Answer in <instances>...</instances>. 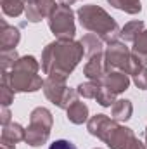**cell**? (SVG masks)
<instances>
[{
	"label": "cell",
	"instance_id": "6da1fadb",
	"mask_svg": "<svg viewBox=\"0 0 147 149\" xmlns=\"http://www.w3.org/2000/svg\"><path fill=\"white\" fill-rule=\"evenodd\" d=\"M83 54L85 49L81 42L54 40L42 52V70L49 76L57 74L68 78L83 59Z\"/></svg>",
	"mask_w": 147,
	"mask_h": 149
},
{
	"label": "cell",
	"instance_id": "7a4b0ae2",
	"mask_svg": "<svg viewBox=\"0 0 147 149\" xmlns=\"http://www.w3.org/2000/svg\"><path fill=\"white\" fill-rule=\"evenodd\" d=\"M87 130L90 135L104 141L111 149H147L132 128L119 125V121L109 118L107 114H95L87 121Z\"/></svg>",
	"mask_w": 147,
	"mask_h": 149
},
{
	"label": "cell",
	"instance_id": "3957f363",
	"mask_svg": "<svg viewBox=\"0 0 147 149\" xmlns=\"http://www.w3.org/2000/svg\"><path fill=\"white\" fill-rule=\"evenodd\" d=\"M76 16L80 24L87 31L95 33L106 43H114L121 37V28L118 26L114 17H111L99 5H83L76 10Z\"/></svg>",
	"mask_w": 147,
	"mask_h": 149
},
{
	"label": "cell",
	"instance_id": "277c9868",
	"mask_svg": "<svg viewBox=\"0 0 147 149\" xmlns=\"http://www.w3.org/2000/svg\"><path fill=\"white\" fill-rule=\"evenodd\" d=\"M40 64L33 56H23L17 59L10 71H2V80L10 85V88L17 92H37L43 88L42 76L38 74Z\"/></svg>",
	"mask_w": 147,
	"mask_h": 149
},
{
	"label": "cell",
	"instance_id": "5b68a950",
	"mask_svg": "<svg viewBox=\"0 0 147 149\" xmlns=\"http://www.w3.org/2000/svg\"><path fill=\"white\" fill-rule=\"evenodd\" d=\"M104 63H106L107 73L109 71H123V73L132 74V76L137 73L142 66H146L121 42H114V43L107 45V49L104 50Z\"/></svg>",
	"mask_w": 147,
	"mask_h": 149
},
{
	"label": "cell",
	"instance_id": "8992f818",
	"mask_svg": "<svg viewBox=\"0 0 147 149\" xmlns=\"http://www.w3.org/2000/svg\"><path fill=\"white\" fill-rule=\"evenodd\" d=\"M54 118L52 113L47 108H35L30 114V125L26 128V139L24 142L31 148H40L43 146L52 132Z\"/></svg>",
	"mask_w": 147,
	"mask_h": 149
},
{
	"label": "cell",
	"instance_id": "52a82bcc",
	"mask_svg": "<svg viewBox=\"0 0 147 149\" xmlns=\"http://www.w3.org/2000/svg\"><path fill=\"white\" fill-rule=\"evenodd\" d=\"M66 80L68 78H64V76L54 74V76H47V80L43 81V94H45V97L52 104L61 108V109H68L74 101H78L76 99L78 92L66 85Z\"/></svg>",
	"mask_w": 147,
	"mask_h": 149
},
{
	"label": "cell",
	"instance_id": "ba28073f",
	"mask_svg": "<svg viewBox=\"0 0 147 149\" xmlns=\"http://www.w3.org/2000/svg\"><path fill=\"white\" fill-rule=\"evenodd\" d=\"M47 19H49L50 31L54 33V37L57 40H73L74 38L76 26H74V14L71 7L59 3Z\"/></svg>",
	"mask_w": 147,
	"mask_h": 149
},
{
	"label": "cell",
	"instance_id": "9c48e42d",
	"mask_svg": "<svg viewBox=\"0 0 147 149\" xmlns=\"http://www.w3.org/2000/svg\"><path fill=\"white\" fill-rule=\"evenodd\" d=\"M57 7L55 0H24V14L30 23H40Z\"/></svg>",
	"mask_w": 147,
	"mask_h": 149
},
{
	"label": "cell",
	"instance_id": "30bf717a",
	"mask_svg": "<svg viewBox=\"0 0 147 149\" xmlns=\"http://www.w3.org/2000/svg\"><path fill=\"white\" fill-rule=\"evenodd\" d=\"M83 74H85L90 81L102 83L104 76L107 74L106 63H104V52H101V54H95V56L88 57V63H87V64H85V68H83Z\"/></svg>",
	"mask_w": 147,
	"mask_h": 149
},
{
	"label": "cell",
	"instance_id": "8fae6325",
	"mask_svg": "<svg viewBox=\"0 0 147 149\" xmlns=\"http://www.w3.org/2000/svg\"><path fill=\"white\" fill-rule=\"evenodd\" d=\"M21 40V33L16 26L7 24L3 19L0 21V52L3 50H16V45Z\"/></svg>",
	"mask_w": 147,
	"mask_h": 149
},
{
	"label": "cell",
	"instance_id": "7c38bea8",
	"mask_svg": "<svg viewBox=\"0 0 147 149\" xmlns=\"http://www.w3.org/2000/svg\"><path fill=\"white\" fill-rule=\"evenodd\" d=\"M102 85L118 95V94L128 90V87H130V78H128V74L123 73V71H109V73L104 76Z\"/></svg>",
	"mask_w": 147,
	"mask_h": 149
},
{
	"label": "cell",
	"instance_id": "4fadbf2b",
	"mask_svg": "<svg viewBox=\"0 0 147 149\" xmlns=\"http://www.w3.org/2000/svg\"><path fill=\"white\" fill-rule=\"evenodd\" d=\"M24 139H26V130H24L19 123L10 121V123L3 125V128H2V137H0L2 142L17 144V142H21V141H24Z\"/></svg>",
	"mask_w": 147,
	"mask_h": 149
},
{
	"label": "cell",
	"instance_id": "5bb4252c",
	"mask_svg": "<svg viewBox=\"0 0 147 149\" xmlns=\"http://www.w3.org/2000/svg\"><path fill=\"white\" fill-rule=\"evenodd\" d=\"M68 120L74 125H81L85 121H88V106L81 101H74L73 104L66 109Z\"/></svg>",
	"mask_w": 147,
	"mask_h": 149
},
{
	"label": "cell",
	"instance_id": "9a60e30c",
	"mask_svg": "<svg viewBox=\"0 0 147 149\" xmlns=\"http://www.w3.org/2000/svg\"><path fill=\"white\" fill-rule=\"evenodd\" d=\"M132 113H133V104L128 99H119L112 104L111 118L116 121H128L132 118Z\"/></svg>",
	"mask_w": 147,
	"mask_h": 149
},
{
	"label": "cell",
	"instance_id": "2e32d148",
	"mask_svg": "<svg viewBox=\"0 0 147 149\" xmlns=\"http://www.w3.org/2000/svg\"><path fill=\"white\" fill-rule=\"evenodd\" d=\"M80 42H81V45H83V49H85L87 57H92V56H95V54L104 52V47H102L104 42L97 37L95 33H87Z\"/></svg>",
	"mask_w": 147,
	"mask_h": 149
},
{
	"label": "cell",
	"instance_id": "e0dca14e",
	"mask_svg": "<svg viewBox=\"0 0 147 149\" xmlns=\"http://www.w3.org/2000/svg\"><path fill=\"white\" fill-rule=\"evenodd\" d=\"M132 54L147 66V30H144L139 37L135 38L133 42V47H132Z\"/></svg>",
	"mask_w": 147,
	"mask_h": 149
},
{
	"label": "cell",
	"instance_id": "ac0fdd59",
	"mask_svg": "<svg viewBox=\"0 0 147 149\" xmlns=\"http://www.w3.org/2000/svg\"><path fill=\"white\" fill-rule=\"evenodd\" d=\"M144 31V23L142 21H130L121 28V38L125 42H135V38Z\"/></svg>",
	"mask_w": 147,
	"mask_h": 149
},
{
	"label": "cell",
	"instance_id": "d6986e66",
	"mask_svg": "<svg viewBox=\"0 0 147 149\" xmlns=\"http://www.w3.org/2000/svg\"><path fill=\"white\" fill-rule=\"evenodd\" d=\"M111 5L118 10H123L126 14H139L142 10L140 0H107Z\"/></svg>",
	"mask_w": 147,
	"mask_h": 149
},
{
	"label": "cell",
	"instance_id": "ffe728a7",
	"mask_svg": "<svg viewBox=\"0 0 147 149\" xmlns=\"http://www.w3.org/2000/svg\"><path fill=\"white\" fill-rule=\"evenodd\" d=\"M0 5L9 17H17L24 12V0H0Z\"/></svg>",
	"mask_w": 147,
	"mask_h": 149
},
{
	"label": "cell",
	"instance_id": "44dd1931",
	"mask_svg": "<svg viewBox=\"0 0 147 149\" xmlns=\"http://www.w3.org/2000/svg\"><path fill=\"white\" fill-rule=\"evenodd\" d=\"M101 85L102 83H97V81H85V83H80L76 87V92L83 99H95L99 90H101Z\"/></svg>",
	"mask_w": 147,
	"mask_h": 149
},
{
	"label": "cell",
	"instance_id": "7402d4cb",
	"mask_svg": "<svg viewBox=\"0 0 147 149\" xmlns=\"http://www.w3.org/2000/svg\"><path fill=\"white\" fill-rule=\"evenodd\" d=\"M19 56L16 50H3L0 52V66H2V71H9L14 68V64L17 63Z\"/></svg>",
	"mask_w": 147,
	"mask_h": 149
},
{
	"label": "cell",
	"instance_id": "603a6c76",
	"mask_svg": "<svg viewBox=\"0 0 147 149\" xmlns=\"http://www.w3.org/2000/svg\"><path fill=\"white\" fill-rule=\"evenodd\" d=\"M97 102L102 106V108H112V104L116 102V94L111 92L109 88H106L104 85H101V90L97 94Z\"/></svg>",
	"mask_w": 147,
	"mask_h": 149
},
{
	"label": "cell",
	"instance_id": "cb8c5ba5",
	"mask_svg": "<svg viewBox=\"0 0 147 149\" xmlns=\"http://www.w3.org/2000/svg\"><path fill=\"white\" fill-rule=\"evenodd\" d=\"M14 95H16V92L10 88V85L2 80V83H0V102H2V106H9L14 101Z\"/></svg>",
	"mask_w": 147,
	"mask_h": 149
},
{
	"label": "cell",
	"instance_id": "d4e9b609",
	"mask_svg": "<svg viewBox=\"0 0 147 149\" xmlns=\"http://www.w3.org/2000/svg\"><path fill=\"white\" fill-rule=\"evenodd\" d=\"M133 83L137 85V88L147 90V66H142L137 73L133 74Z\"/></svg>",
	"mask_w": 147,
	"mask_h": 149
},
{
	"label": "cell",
	"instance_id": "484cf974",
	"mask_svg": "<svg viewBox=\"0 0 147 149\" xmlns=\"http://www.w3.org/2000/svg\"><path fill=\"white\" fill-rule=\"evenodd\" d=\"M49 149H78V148L74 146L71 141H66V139H59V141L52 142Z\"/></svg>",
	"mask_w": 147,
	"mask_h": 149
},
{
	"label": "cell",
	"instance_id": "4316f807",
	"mask_svg": "<svg viewBox=\"0 0 147 149\" xmlns=\"http://www.w3.org/2000/svg\"><path fill=\"white\" fill-rule=\"evenodd\" d=\"M0 121H2V125H7V123H10V111H9V108H7V106H2Z\"/></svg>",
	"mask_w": 147,
	"mask_h": 149
},
{
	"label": "cell",
	"instance_id": "83f0119b",
	"mask_svg": "<svg viewBox=\"0 0 147 149\" xmlns=\"http://www.w3.org/2000/svg\"><path fill=\"white\" fill-rule=\"evenodd\" d=\"M0 149H16V144H9V142L0 141Z\"/></svg>",
	"mask_w": 147,
	"mask_h": 149
},
{
	"label": "cell",
	"instance_id": "f1b7e54d",
	"mask_svg": "<svg viewBox=\"0 0 147 149\" xmlns=\"http://www.w3.org/2000/svg\"><path fill=\"white\" fill-rule=\"evenodd\" d=\"M74 2H76V0H59V3H61V5H68V7H71Z\"/></svg>",
	"mask_w": 147,
	"mask_h": 149
},
{
	"label": "cell",
	"instance_id": "f546056e",
	"mask_svg": "<svg viewBox=\"0 0 147 149\" xmlns=\"http://www.w3.org/2000/svg\"><path fill=\"white\" fill-rule=\"evenodd\" d=\"M146 146H147V127H146Z\"/></svg>",
	"mask_w": 147,
	"mask_h": 149
},
{
	"label": "cell",
	"instance_id": "4dcf8cb0",
	"mask_svg": "<svg viewBox=\"0 0 147 149\" xmlns=\"http://www.w3.org/2000/svg\"><path fill=\"white\" fill-rule=\"evenodd\" d=\"M95 149H101V148H95Z\"/></svg>",
	"mask_w": 147,
	"mask_h": 149
}]
</instances>
